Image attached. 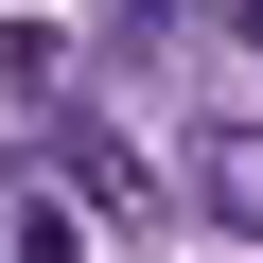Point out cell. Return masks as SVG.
I'll return each mask as SVG.
<instances>
[{
    "instance_id": "cell-1",
    "label": "cell",
    "mask_w": 263,
    "mask_h": 263,
    "mask_svg": "<svg viewBox=\"0 0 263 263\" xmlns=\"http://www.w3.org/2000/svg\"><path fill=\"white\" fill-rule=\"evenodd\" d=\"M176 176H193V211H211V228H246V246H263V123H246V105H228V123H193V158H176Z\"/></svg>"
},
{
    "instance_id": "cell-3",
    "label": "cell",
    "mask_w": 263,
    "mask_h": 263,
    "mask_svg": "<svg viewBox=\"0 0 263 263\" xmlns=\"http://www.w3.org/2000/svg\"><path fill=\"white\" fill-rule=\"evenodd\" d=\"M105 18H176V0H105Z\"/></svg>"
},
{
    "instance_id": "cell-2",
    "label": "cell",
    "mask_w": 263,
    "mask_h": 263,
    "mask_svg": "<svg viewBox=\"0 0 263 263\" xmlns=\"http://www.w3.org/2000/svg\"><path fill=\"white\" fill-rule=\"evenodd\" d=\"M0 263H70V211H35V193H18V211H0Z\"/></svg>"
}]
</instances>
